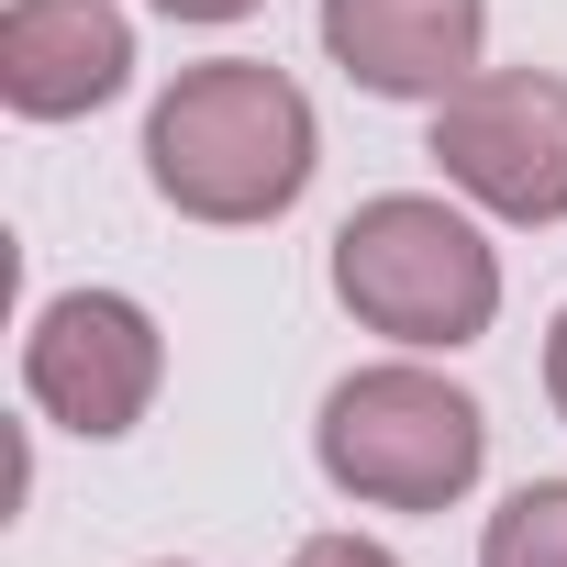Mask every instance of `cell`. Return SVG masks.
<instances>
[{
	"label": "cell",
	"instance_id": "1",
	"mask_svg": "<svg viewBox=\"0 0 567 567\" xmlns=\"http://www.w3.org/2000/svg\"><path fill=\"white\" fill-rule=\"evenodd\" d=\"M312 101L301 79H278L267 56H212V68H178L145 112V178L167 212L189 223H278L301 189H312Z\"/></svg>",
	"mask_w": 567,
	"mask_h": 567
},
{
	"label": "cell",
	"instance_id": "2",
	"mask_svg": "<svg viewBox=\"0 0 567 567\" xmlns=\"http://www.w3.org/2000/svg\"><path fill=\"white\" fill-rule=\"evenodd\" d=\"M334 301L368 334H390L401 357H456L501 312V256L456 200L379 189V200H357L334 223Z\"/></svg>",
	"mask_w": 567,
	"mask_h": 567
},
{
	"label": "cell",
	"instance_id": "3",
	"mask_svg": "<svg viewBox=\"0 0 567 567\" xmlns=\"http://www.w3.org/2000/svg\"><path fill=\"white\" fill-rule=\"evenodd\" d=\"M312 456L368 512H445L489 467V412L456 379H434L423 357H379V368H357V379L323 390Z\"/></svg>",
	"mask_w": 567,
	"mask_h": 567
},
{
	"label": "cell",
	"instance_id": "4",
	"mask_svg": "<svg viewBox=\"0 0 567 567\" xmlns=\"http://www.w3.org/2000/svg\"><path fill=\"white\" fill-rule=\"evenodd\" d=\"M434 167L501 223H567V79L478 68L434 101Z\"/></svg>",
	"mask_w": 567,
	"mask_h": 567
},
{
	"label": "cell",
	"instance_id": "5",
	"mask_svg": "<svg viewBox=\"0 0 567 567\" xmlns=\"http://www.w3.org/2000/svg\"><path fill=\"white\" fill-rule=\"evenodd\" d=\"M156 379H167V334H156V312L123 301V290H56V301L34 312V334H23V390H34V412L68 423V434H90V445L134 434L145 401H156Z\"/></svg>",
	"mask_w": 567,
	"mask_h": 567
},
{
	"label": "cell",
	"instance_id": "6",
	"mask_svg": "<svg viewBox=\"0 0 567 567\" xmlns=\"http://www.w3.org/2000/svg\"><path fill=\"white\" fill-rule=\"evenodd\" d=\"M489 0H323V56L368 101H445L478 79Z\"/></svg>",
	"mask_w": 567,
	"mask_h": 567
},
{
	"label": "cell",
	"instance_id": "7",
	"mask_svg": "<svg viewBox=\"0 0 567 567\" xmlns=\"http://www.w3.org/2000/svg\"><path fill=\"white\" fill-rule=\"evenodd\" d=\"M134 79V23L112 0H12L0 12V101L23 123H79Z\"/></svg>",
	"mask_w": 567,
	"mask_h": 567
},
{
	"label": "cell",
	"instance_id": "8",
	"mask_svg": "<svg viewBox=\"0 0 567 567\" xmlns=\"http://www.w3.org/2000/svg\"><path fill=\"white\" fill-rule=\"evenodd\" d=\"M478 567H567V478H523V489L489 512Z\"/></svg>",
	"mask_w": 567,
	"mask_h": 567
},
{
	"label": "cell",
	"instance_id": "9",
	"mask_svg": "<svg viewBox=\"0 0 567 567\" xmlns=\"http://www.w3.org/2000/svg\"><path fill=\"white\" fill-rule=\"evenodd\" d=\"M290 567H401V556H390V545H368V534H312Z\"/></svg>",
	"mask_w": 567,
	"mask_h": 567
},
{
	"label": "cell",
	"instance_id": "10",
	"mask_svg": "<svg viewBox=\"0 0 567 567\" xmlns=\"http://www.w3.org/2000/svg\"><path fill=\"white\" fill-rule=\"evenodd\" d=\"M545 401H556V423H567V312H556V334H545Z\"/></svg>",
	"mask_w": 567,
	"mask_h": 567
},
{
	"label": "cell",
	"instance_id": "11",
	"mask_svg": "<svg viewBox=\"0 0 567 567\" xmlns=\"http://www.w3.org/2000/svg\"><path fill=\"white\" fill-rule=\"evenodd\" d=\"M167 23H234V12H256V0H156Z\"/></svg>",
	"mask_w": 567,
	"mask_h": 567
},
{
	"label": "cell",
	"instance_id": "12",
	"mask_svg": "<svg viewBox=\"0 0 567 567\" xmlns=\"http://www.w3.org/2000/svg\"><path fill=\"white\" fill-rule=\"evenodd\" d=\"M156 567H178V556H156Z\"/></svg>",
	"mask_w": 567,
	"mask_h": 567
}]
</instances>
